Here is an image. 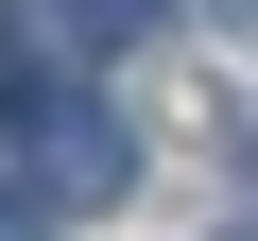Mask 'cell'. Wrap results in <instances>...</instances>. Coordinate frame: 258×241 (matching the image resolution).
Masks as SVG:
<instances>
[{
	"instance_id": "cell-1",
	"label": "cell",
	"mask_w": 258,
	"mask_h": 241,
	"mask_svg": "<svg viewBox=\"0 0 258 241\" xmlns=\"http://www.w3.org/2000/svg\"><path fill=\"white\" fill-rule=\"evenodd\" d=\"M35 190H52V207L138 190V155H120V120H103V103H35Z\"/></svg>"
},
{
	"instance_id": "cell-2",
	"label": "cell",
	"mask_w": 258,
	"mask_h": 241,
	"mask_svg": "<svg viewBox=\"0 0 258 241\" xmlns=\"http://www.w3.org/2000/svg\"><path fill=\"white\" fill-rule=\"evenodd\" d=\"M138 18H155V0H52V35H69V52H103V35H138Z\"/></svg>"
}]
</instances>
